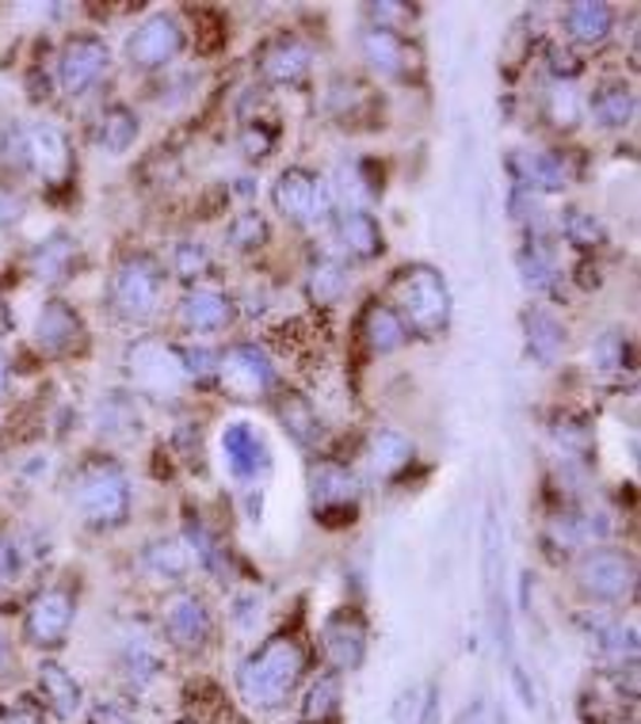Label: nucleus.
Masks as SVG:
<instances>
[{"label": "nucleus", "instance_id": "obj_14", "mask_svg": "<svg viewBox=\"0 0 641 724\" xmlns=\"http://www.w3.org/2000/svg\"><path fill=\"white\" fill-rule=\"evenodd\" d=\"M183 50V31L177 15H153L127 39V57L138 69H161Z\"/></svg>", "mask_w": 641, "mask_h": 724}, {"label": "nucleus", "instance_id": "obj_10", "mask_svg": "<svg viewBox=\"0 0 641 724\" xmlns=\"http://www.w3.org/2000/svg\"><path fill=\"white\" fill-rule=\"evenodd\" d=\"M218 381L229 397L260 401V397L275 386L271 359L256 344H237L218 359Z\"/></svg>", "mask_w": 641, "mask_h": 724}, {"label": "nucleus", "instance_id": "obj_20", "mask_svg": "<svg viewBox=\"0 0 641 724\" xmlns=\"http://www.w3.org/2000/svg\"><path fill=\"white\" fill-rule=\"evenodd\" d=\"M271 203L279 206L282 218L290 221H313L318 218V203H321V187L318 180L310 176L306 169H287L271 187Z\"/></svg>", "mask_w": 641, "mask_h": 724}, {"label": "nucleus", "instance_id": "obj_9", "mask_svg": "<svg viewBox=\"0 0 641 724\" xmlns=\"http://www.w3.org/2000/svg\"><path fill=\"white\" fill-rule=\"evenodd\" d=\"M111 69V50L99 35H73L57 57V80L70 96H85L107 77Z\"/></svg>", "mask_w": 641, "mask_h": 724}, {"label": "nucleus", "instance_id": "obj_58", "mask_svg": "<svg viewBox=\"0 0 641 724\" xmlns=\"http://www.w3.org/2000/svg\"><path fill=\"white\" fill-rule=\"evenodd\" d=\"M4 389H8V359L0 355V393H4Z\"/></svg>", "mask_w": 641, "mask_h": 724}, {"label": "nucleus", "instance_id": "obj_12", "mask_svg": "<svg viewBox=\"0 0 641 724\" xmlns=\"http://www.w3.org/2000/svg\"><path fill=\"white\" fill-rule=\"evenodd\" d=\"M321 648L324 660L336 671H355L366 660V622L360 610L344 606V610H332L321 626Z\"/></svg>", "mask_w": 641, "mask_h": 724}, {"label": "nucleus", "instance_id": "obj_44", "mask_svg": "<svg viewBox=\"0 0 641 724\" xmlns=\"http://www.w3.org/2000/svg\"><path fill=\"white\" fill-rule=\"evenodd\" d=\"M275 141H279L275 127H264V122H248V127L241 130V149H245L248 161H268L275 153Z\"/></svg>", "mask_w": 641, "mask_h": 724}, {"label": "nucleus", "instance_id": "obj_19", "mask_svg": "<svg viewBox=\"0 0 641 724\" xmlns=\"http://www.w3.org/2000/svg\"><path fill=\"white\" fill-rule=\"evenodd\" d=\"M508 169L531 195L535 191H565V183H569V164L554 153H543V149H515V153H508Z\"/></svg>", "mask_w": 641, "mask_h": 724}, {"label": "nucleus", "instance_id": "obj_6", "mask_svg": "<svg viewBox=\"0 0 641 724\" xmlns=\"http://www.w3.org/2000/svg\"><path fill=\"white\" fill-rule=\"evenodd\" d=\"M577 584L596 603H627L638 587V561L627 549L599 545L577 564Z\"/></svg>", "mask_w": 641, "mask_h": 724}, {"label": "nucleus", "instance_id": "obj_51", "mask_svg": "<svg viewBox=\"0 0 641 724\" xmlns=\"http://www.w3.org/2000/svg\"><path fill=\"white\" fill-rule=\"evenodd\" d=\"M4 161L12 169L28 172V138H23V130H8L4 134Z\"/></svg>", "mask_w": 641, "mask_h": 724}, {"label": "nucleus", "instance_id": "obj_39", "mask_svg": "<svg viewBox=\"0 0 641 724\" xmlns=\"http://www.w3.org/2000/svg\"><path fill=\"white\" fill-rule=\"evenodd\" d=\"M268 237H271L268 218H264L260 210H245V214H237V218L229 221L226 245L233 248V252H253V248H260Z\"/></svg>", "mask_w": 641, "mask_h": 724}, {"label": "nucleus", "instance_id": "obj_33", "mask_svg": "<svg viewBox=\"0 0 641 724\" xmlns=\"http://www.w3.org/2000/svg\"><path fill=\"white\" fill-rule=\"evenodd\" d=\"M138 130H141L138 115L122 104H111L104 115H99L96 141H99V149H107V153H127V149L138 141Z\"/></svg>", "mask_w": 641, "mask_h": 724}, {"label": "nucleus", "instance_id": "obj_21", "mask_svg": "<svg viewBox=\"0 0 641 724\" xmlns=\"http://www.w3.org/2000/svg\"><path fill=\"white\" fill-rule=\"evenodd\" d=\"M222 454H226V465L237 480H253L268 465V446L253 423H229L226 435H222Z\"/></svg>", "mask_w": 641, "mask_h": 724}, {"label": "nucleus", "instance_id": "obj_7", "mask_svg": "<svg viewBox=\"0 0 641 724\" xmlns=\"http://www.w3.org/2000/svg\"><path fill=\"white\" fill-rule=\"evenodd\" d=\"M130 378H135L138 393L149 397H177L188 386V370L177 347L161 344V339H138L127 352Z\"/></svg>", "mask_w": 641, "mask_h": 724}, {"label": "nucleus", "instance_id": "obj_45", "mask_svg": "<svg viewBox=\"0 0 641 724\" xmlns=\"http://www.w3.org/2000/svg\"><path fill=\"white\" fill-rule=\"evenodd\" d=\"M172 263H177V271L183 274V279H199V274L211 268V256H206V248L195 245V240H183Z\"/></svg>", "mask_w": 641, "mask_h": 724}, {"label": "nucleus", "instance_id": "obj_30", "mask_svg": "<svg viewBox=\"0 0 641 724\" xmlns=\"http://www.w3.org/2000/svg\"><path fill=\"white\" fill-rule=\"evenodd\" d=\"M413 457H416V446L402 431H378V435L366 443V469H371L374 477H397Z\"/></svg>", "mask_w": 641, "mask_h": 724}, {"label": "nucleus", "instance_id": "obj_23", "mask_svg": "<svg viewBox=\"0 0 641 724\" xmlns=\"http://www.w3.org/2000/svg\"><path fill=\"white\" fill-rule=\"evenodd\" d=\"M81 263V248L70 233H54L31 252V274L43 282H65Z\"/></svg>", "mask_w": 641, "mask_h": 724}, {"label": "nucleus", "instance_id": "obj_4", "mask_svg": "<svg viewBox=\"0 0 641 724\" xmlns=\"http://www.w3.org/2000/svg\"><path fill=\"white\" fill-rule=\"evenodd\" d=\"M481 587H485V610L493 637L501 652L512 660V614H508L504 595V527L496 507L485 511V527H481Z\"/></svg>", "mask_w": 641, "mask_h": 724}, {"label": "nucleus", "instance_id": "obj_1", "mask_svg": "<svg viewBox=\"0 0 641 724\" xmlns=\"http://www.w3.org/2000/svg\"><path fill=\"white\" fill-rule=\"evenodd\" d=\"M306 656L302 640L295 634H271L241 663L237 671V694L253 710H279L290 698V690L298 687V679L306 676Z\"/></svg>", "mask_w": 641, "mask_h": 724}, {"label": "nucleus", "instance_id": "obj_55", "mask_svg": "<svg viewBox=\"0 0 641 724\" xmlns=\"http://www.w3.org/2000/svg\"><path fill=\"white\" fill-rule=\"evenodd\" d=\"M20 218V198H8V195H0V221H15Z\"/></svg>", "mask_w": 641, "mask_h": 724}, {"label": "nucleus", "instance_id": "obj_46", "mask_svg": "<svg viewBox=\"0 0 641 724\" xmlns=\"http://www.w3.org/2000/svg\"><path fill=\"white\" fill-rule=\"evenodd\" d=\"M627 339H622V332H607V336H599L596 339V347H592V355H596V363L603 366V370H615V366H622L627 363Z\"/></svg>", "mask_w": 641, "mask_h": 724}, {"label": "nucleus", "instance_id": "obj_43", "mask_svg": "<svg viewBox=\"0 0 641 724\" xmlns=\"http://www.w3.org/2000/svg\"><path fill=\"white\" fill-rule=\"evenodd\" d=\"M554 439H557V446H562L565 454H588L592 451V428H588L585 420H573V415H565V420L554 423Z\"/></svg>", "mask_w": 641, "mask_h": 724}, {"label": "nucleus", "instance_id": "obj_37", "mask_svg": "<svg viewBox=\"0 0 641 724\" xmlns=\"http://www.w3.org/2000/svg\"><path fill=\"white\" fill-rule=\"evenodd\" d=\"M279 415H282V423H287V431L298 439V443H306V446L318 443L321 420H318V412H313V408L306 404V397L282 393V397H279Z\"/></svg>", "mask_w": 641, "mask_h": 724}, {"label": "nucleus", "instance_id": "obj_3", "mask_svg": "<svg viewBox=\"0 0 641 724\" xmlns=\"http://www.w3.org/2000/svg\"><path fill=\"white\" fill-rule=\"evenodd\" d=\"M73 499L92 527H119L130 515V480L111 457H92L81 465Z\"/></svg>", "mask_w": 641, "mask_h": 724}, {"label": "nucleus", "instance_id": "obj_28", "mask_svg": "<svg viewBox=\"0 0 641 724\" xmlns=\"http://www.w3.org/2000/svg\"><path fill=\"white\" fill-rule=\"evenodd\" d=\"M520 274L531 290H538V294H554L557 282H562V268H557L554 248L543 240V233H535V237L520 248Z\"/></svg>", "mask_w": 641, "mask_h": 724}, {"label": "nucleus", "instance_id": "obj_11", "mask_svg": "<svg viewBox=\"0 0 641 724\" xmlns=\"http://www.w3.org/2000/svg\"><path fill=\"white\" fill-rule=\"evenodd\" d=\"M73 614H77V598H73V591L70 587H46L31 598L28 618H23V634H28L31 645L54 648V645H62L65 634H70Z\"/></svg>", "mask_w": 641, "mask_h": 724}, {"label": "nucleus", "instance_id": "obj_50", "mask_svg": "<svg viewBox=\"0 0 641 724\" xmlns=\"http://www.w3.org/2000/svg\"><path fill=\"white\" fill-rule=\"evenodd\" d=\"M183 370H188V378H211V374H218V359L206 347H191L183 355Z\"/></svg>", "mask_w": 641, "mask_h": 724}, {"label": "nucleus", "instance_id": "obj_24", "mask_svg": "<svg viewBox=\"0 0 641 724\" xmlns=\"http://www.w3.org/2000/svg\"><path fill=\"white\" fill-rule=\"evenodd\" d=\"M336 237H340V248H344L352 260H378V256L386 252L382 226L366 210H348L336 226Z\"/></svg>", "mask_w": 641, "mask_h": 724}, {"label": "nucleus", "instance_id": "obj_15", "mask_svg": "<svg viewBox=\"0 0 641 724\" xmlns=\"http://www.w3.org/2000/svg\"><path fill=\"white\" fill-rule=\"evenodd\" d=\"M363 54L371 62V69L386 80H413V73H420V50L409 39L397 35V31L371 28L363 35Z\"/></svg>", "mask_w": 641, "mask_h": 724}, {"label": "nucleus", "instance_id": "obj_32", "mask_svg": "<svg viewBox=\"0 0 641 724\" xmlns=\"http://www.w3.org/2000/svg\"><path fill=\"white\" fill-rule=\"evenodd\" d=\"M607 538V519L603 515H585V511H562L549 519V542L557 545H588Z\"/></svg>", "mask_w": 641, "mask_h": 724}, {"label": "nucleus", "instance_id": "obj_53", "mask_svg": "<svg viewBox=\"0 0 641 724\" xmlns=\"http://www.w3.org/2000/svg\"><path fill=\"white\" fill-rule=\"evenodd\" d=\"M371 12L378 15V20H402V23H409L416 15L409 4H394V0H386V4H371ZM402 23H397V28H402Z\"/></svg>", "mask_w": 641, "mask_h": 724}, {"label": "nucleus", "instance_id": "obj_56", "mask_svg": "<svg viewBox=\"0 0 641 724\" xmlns=\"http://www.w3.org/2000/svg\"><path fill=\"white\" fill-rule=\"evenodd\" d=\"M8 328H12V313H8V305L0 302V336H4Z\"/></svg>", "mask_w": 641, "mask_h": 724}, {"label": "nucleus", "instance_id": "obj_8", "mask_svg": "<svg viewBox=\"0 0 641 724\" xmlns=\"http://www.w3.org/2000/svg\"><path fill=\"white\" fill-rule=\"evenodd\" d=\"M313 507H318L321 527H348L355 522V499H360V480L352 469L336 462H321L310 480Z\"/></svg>", "mask_w": 641, "mask_h": 724}, {"label": "nucleus", "instance_id": "obj_54", "mask_svg": "<svg viewBox=\"0 0 641 724\" xmlns=\"http://www.w3.org/2000/svg\"><path fill=\"white\" fill-rule=\"evenodd\" d=\"M92 724H130V717L119 705H96V710H92Z\"/></svg>", "mask_w": 641, "mask_h": 724}, {"label": "nucleus", "instance_id": "obj_34", "mask_svg": "<svg viewBox=\"0 0 641 724\" xmlns=\"http://www.w3.org/2000/svg\"><path fill=\"white\" fill-rule=\"evenodd\" d=\"M565 347V328L554 313L546 310H531L527 313V352L535 355L538 363H554Z\"/></svg>", "mask_w": 641, "mask_h": 724}, {"label": "nucleus", "instance_id": "obj_42", "mask_svg": "<svg viewBox=\"0 0 641 724\" xmlns=\"http://www.w3.org/2000/svg\"><path fill=\"white\" fill-rule=\"evenodd\" d=\"M431 713V694L424 687H409L394 702V724H424Z\"/></svg>", "mask_w": 641, "mask_h": 724}, {"label": "nucleus", "instance_id": "obj_40", "mask_svg": "<svg viewBox=\"0 0 641 724\" xmlns=\"http://www.w3.org/2000/svg\"><path fill=\"white\" fill-rule=\"evenodd\" d=\"M562 233H565V240L577 248H596V245H603V237H607L603 221H599L596 214L580 210V206H569V210L562 214Z\"/></svg>", "mask_w": 641, "mask_h": 724}, {"label": "nucleus", "instance_id": "obj_49", "mask_svg": "<svg viewBox=\"0 0 641 724\" xmlns=\"http://www.w3.org/2000/svg\"><path fill=\"white\" fill-rule=\"evenodd\" d=\"M549 73H554V77H562V85H569V80H577L580 73H585V62H580L573 50L554 46V50H549Z\"/></svg>", "mask_w": 641, "mask_h": 724}, {"label": "nucleus", "instance_id": "obj_52", "mask_svg": "<svg viewBox=\"0 0 641 724\" xmlns=\"http://www.w3.org/2000/svg\"><path fill=\"white\" fill-rule=\"evenodd\" d=\"M15 576H20V549L0 534V584H8V580H15Z\"/></svg>", "mask_w": 641, "mask_h": 724}, {"label": "nucleus", "instance_id": "obj_13", "mask_svg": "<svg viewBox=\"0 0 641 724\" xmlns=\"http://www.w3.org/2000/svg\"><path fill=\"white\" fill-rule=\"evenodd\" d=\"M28 138V172H39L50 187H62L73 176V149L70 138L54 127V122H35L23 130Z\"/></svg>", "mask_w": 641, "mask_h": 724}, {"label": "nucleus", "instance_id": "obj_18", "mask_svg": "<svg viewBox=\"0 0 641 724\" xmlns=\"http://www.w3.org/2000/svg\"><path fill=\"white\" fill-rule=\"evenodd\" d=\"M81 336H85V324H81V313L73 310L70 302L50 298L43 310H39L35 339H39V347H43V355H50V359L70 355L73 347L81 344Z\"/></svg>", "mask_w": 641, "mask_h": 724}, {"label": "nucleus", "instance_id": "obj_57", "mask_svg": "<svg viewBox=\"0 0 641 724\" xmlns=\"http://www.w3.org/2000/svg\"><path fill=\"white\" fill-rule=\"evenodd\" d=\"M8 676V645H4V637H0V679Z\"/></svg>", "mask_w": 641, "mask_h": 724}, {"label": "nucleus", "instance_id": "obj_5", "mask_svg": "<svg viewBox=\"0 0 641 724\" xmlns=\"http://www.w3.org/2000/svg\"><path fill=\"white\" fill-rule=\"evenodd\" d=\"M161 294H164V268L153 256H130L111 279V310L122 321L146 324L161 310Z\"/></svg>", "mask_w": 641, "mask_h": 724}, {"label": "nucleus", "instance_id": "obj_2", "mask_svg": "<svg viewBox=\"0 0 641 724\" xmlns=\"http://www.w3.org/2000/svg\"><path fill=\"white\" fill-rule=\"evenodd\" d=\"M389 298H394L402 313V324H409L420 336H439L451 321V290H447V279L428 263H409L394 274L389 282Z\"/></svg>", "mask_w": 641, "mask_h": 724}, {"label": "nucleus", "instance_id": "obj_41", "mask_svg": "<svg viewBox=\"0 0 641 724\" xmlns=\"http://www.w3.org/2000/svg\"><path fill=\"white\" fill-rule=\"evenodd\" d=\"M546 115L554 119V127L573 130V127H577V119H580L577 91H573L569 85H554V88H549V96H546Z\"/></svg>", "mask_w": 641, "mask_h": 724}, {"label": "nucleus", "instance_id": "obj_48", "mask_svg": "<svg viewBox=\"0 0 641 724\" xmlns=\"http://www.w3.org/2000/svg\"><path fill=\"white\" fill-rule=\"evenodd\" d=\"M199 20H203V23H195V28L203 31V39H199V50H203V54H218L222 43H226V23H222L214 12H199Z\"/></svg>", "mask_w": 641, "mask_h": 724}, {"label": "nucleus", "instance_id": "obj_29", "mask_svg": "<svg viewBox=\"0 0 641 724\" xmlns=\"http://www.w3.org/2000/svg\"><path fill=\"white\" fill-rule=\"evenodd\" d=\"M360 328H363V339H366V347H371L374 355H389V352H397V347L405 344V324H402V317H397L389 305H382V302H371L363 310V317H360Z\"/></svg>", "mask_w": 641, "mask_h": 724}, {"label": "nucleus", "instance_id": "obj_35", "mask_svg": "<svg viewBox=\"0 0 641 724\" xmlns=\"http://www.w3.org/2000/svg\"><path fill=\"white\" fill-rule=\"evenodd\" d=\"M592 640H596L599 656H607V660L619 663V668H627V663L634 668V663H638V637H634V629L596 618L592 622Z\"/></svg>", "mask_w": 641, "mask_h": 724}, {"label": "nucleus", "instance_id": "obj_47", "mask_svg": "<svg viewBox=\"0 0 641 724\" xmlns=\"http://www.w3.org/2000/svg\"><path fill=\"white\" fill-rule=\"evenodd\" d=\"M0 721L4 724H43V705L35 702V698H15V702H8L4 710H0Z\"/></svg>", "mask_w": 641, "mask_h": 724}, {"label": "nucleus", "instance_id": "obj_22", "mask_svg": "<svg viewBox=\"0 0 641 724\" xmlns=\"http://www.w3.org/2000/svg\"><path fill=\"white\" fill-rule=\"evenodd\" d=\"M180 321L188 324L191 332H222V328H229V321H233V302L222 290L195 287L180 302Z\"/></svg>", "mask_w": 641, "mask_h": 724}, {"label": "nucleus", "instance_id": "obj_27", "mask_svg": "<svg viewBox=\"0 0 641 724\" xmlns=\"http://www.w3.org/2000/svg\"><path fill=\"white\" fill-rule=\"evenodd\" d=\"M39 694H43V702L50 705V713L62 721L77 717L81 710V687L77 679L70 676V671L62 668V663L46 660L43 668H39Z\"/></svg>", "mask_w": 641, "mask_h": 724}, {"label": "nucleus", "instance_id": "obj_36", "mask_svg": "<svg viewBox=\"0 0 641 724\" xmlns=\"http://www.w3.org/2000/svg\"><path fill=\"white\" fill-rule=\"evenodd\" d=\"M191 561H195V556L188 553V545L169 542V538L146 545V553H141V564H146L153 576H164V580H183L191 572Z\"/></svg>", "mask_w": 641, "mask_h": 724}, {"label": "nucleus", "instance_id": "obj_26", "mask_svg": "<svg viewBox=\"0 0 641 724\" xmlns=\"http://www.w3.org/2000/svg\"><path fill=\"white\" fill-rule=\"evenodd\" d=\"M565 31H569L573 43L580 46H599L607 43V35H611L615 28V12L607 4H596V0H585V4H569L562 15Z\"/></svg>", "mask_w": 641, "mask_h": 724}, {"label": "nucleus", "instance_id": "obj_31", "mask_svg": "<svg viewBox=\"0 0 641 724\" xmlns=\"http://www.w3.org/2000/svg\"><path fill=\"white\" fill-rule=\"evenodd\" d=\"M340 705H344L340 676H321V679H313L310 694L302 698V713H298V721L302 724H340Z\"/></svg>", "mask_w": 641, "mask_h": 724}, {"label": "nucleus", "instance_id": "obj_17", "mask_svg": "<svg viewBox=\"0 0 641 724\" xmlns=\"http://www.w3.org/2000/svg\"><path fill=\"white\" fill-rule=\"evenodd\" d=\"M310 65H313V50L306 46L302 39L279 35L260 50L256 69H260V77L268 80V85H302V80L310 77Z\"/></svg>", "mask_w": 641, "mask_h": 724}, {"label": "nucleus", "instance_id": "obj_16", "mask_svg": "<svg viewBox=\"0 0 641 724\" xmlns=\"http://www.w3.org/2000/svg\"><path fill=\"white\" fill-rule=\"evenodd\" d=\"M164 629H169V640L180 648V652L195 656L211 645V634H214V622H211V610L199 595H180L169 603V614H164Z\"/></svg>", "mask_w": 641, "mask_h": 724}, {"label": "nucleus", "instance_id": "obj_59", "mask_svg": "<svg viewBox=\"0 0 641 724\" xmlns=\"http://www.w3.org/2000/svg\"><path fill=\"white\" fill-rule=\"evenodd\" d=\"M183 724H188V721H183Z\"/></svg>", "mask_w": 641, "mask_h": 724}, {"label": "nucleus", "instance_id": "obj_25", "mask_svg": "<svg viewBox=\"0 0 641 724\" xmlns=\"http://www.w3.org/2000/svg\"><path fill=\"white\" fill-rule=\"evenodd\" d=\"M588 107H592L596 127L622 130V127H630V122H634L638 96H634V88L622 85V80H607V85H599L592 91V104H588Z\"/></svg>", "mask_w": 641, "mask_h": 724}, {"label": "nucleus", "instance_id": "obj_38", "mask_svg": "<svg viewBox=\"0 0 641 724\" xmlns=\"http://www.w3.org/2000/svg\"><path fill=\"white\" fill-rule=\"evenodd\" d=\"M348 290V271L340 268L336 260H318L310 271V279H306V294H310V302L318 305H332L340 302Z\"/></svg>", "mask_w": 641, "mask_h": 724}]
</instances>
